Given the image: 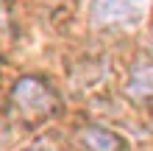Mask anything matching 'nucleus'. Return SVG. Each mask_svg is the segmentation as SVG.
<instances>
[{
  "label": "nucleus",
  "instance_id": "nucleus-6",
  "mask_svg": "<svg viewBox=\"0 0 153 151\" xmlns=\"http://www.w3.org/2000/svg\"><path fill=\"white\" fill-rule=\"evenodd\" d=\"M6 25H8V11H6V6L0 3V31H6Z\"/></svg>",
  "mask_w": 153,
  "mask_h": 151
},
{
  "label": "nucleus",
  "instance_id": "nucleus-1",
  "mask_svg": "<svg viewBox=\"0 0 153 151\" xmlns=\"http://www.w3.org/2000/svg\"><path fill=\"white\" fill-rule=\"evenodd\" d=\"M8 101H11V109L20 115L22 120H28V123H36L42 118H50V115L59 109L56 92H53L42 78H36V76L20 78V81L11 87Z\"/></svg>",
  "mask_w": 153,
  "mask_h": 151
},
{
  "label": "nucleus",
  "instance_id": "nucleus-3",
  "mask_svg": "<svg viewBox=\"0 0 153 151\" xmlns=\"http://www.w3.org/2000/svg\"><path fill=\"white\" fill-rule=\"evenodd\" d=\"M78 140L89 151H123V137L109 129H100V126H86L78 134Z\"/></svg>",
  "mask_w": 153,
  "mask_h": 151
},
{
  "label": "nucleus",
  "instance_id": "nucleus-4",
  "mask_svg": "<svg viewBox=\"0 0 153 151\" xmlns=\"http://www.w3.org/2000/svg\"><path fill=\"white\" fill-rule=\"evenodd\" d=\"M125 92L131 98H153V65H139L125 81Z\"/></svg>",
  "mask_w": 153,
  "mask_h": 151
},
{
  "label": "nucleus",
  "instance_id": "nucleus-2",
  "mask_svg": "<svg viewBox=\"0 0 153 151\" xmlns=\"http://www.w3.org/2000/svg\"><path fill=\"white\" fill-rule=\"evenodd\" d=\"M148 0H92L89 14L95 25H134L142 20Z\"/></svg>",
  "mask_w": 153,
  "mask_h": 151
},
{
  "label": "nucleus",
  "instance_id": "nucleus-5",
  "mask_svg": "<svg viewBox=\"0 0 153 151\" xmlns=\"http://www.w3.org/2000/svg\"><path fill=\"white\" fill-rule=\"evenodd\" d=\"M22 151H53V146H50V143H45V140H39V143H33V146L22 148Z\"/></svg>",
  "mask_w": 153,
  "mask_h": 151
}]
</instances>
